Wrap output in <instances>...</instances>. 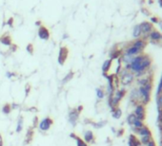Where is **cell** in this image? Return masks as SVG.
I'll use <instances>...</instances> for the list:
<instances>
[{
    "label": "cell",
    "mask_w": 162,
    "mask_h": 146,
    "mask_svg": "<svg viewBox=\"0 0 162 146\" xmlns=\"http://www.w3.org/2000/svg\"><path fill=\"white\" fill-rule=\"evenodd\" d=\"M152 66V58L148 54L141 53L134 56L130 65H126L124 68L134 73L135 77H142Z\"/></svg>",
    "instance_id": "6da1fadb"
},
{
    "label": "cell",
    "mask_w": 162,
    "mask_h": 146,
    "mask_svg": "<svg viewBox=\"0 0 162 146\" xmlns=\"http://www.w3.org/2000/svg\"><path fill=\"white\" fill-rule=\"evenodd\" d=\"M153 89V84L149 83L144 86H139L138 92L140 95V102L144 105H148L151 101V92Z\"/></svg>",
    "instance_id": "7a4b0ae2"
},
{
    "label": "cell",
    "mask_w": 162,
    "mask_h": 146,
    "mask_svg": "<svg viewBox=\"0 0 162 146\" xmlns=\"http://www.w3.org/2000/svg\"><path fill=\"white\" fill-rule=\"evenodd\" d=\"M125 95H126V89L125 88H121V89H118V90L115 91L112 96L109 97V105L110 107H111V109H112V111L115 108L117 107L119 102L124 98Z\"/></svg>",
    "instance_id": "3957f363"
},
{
    "label": "cell",
    "mask_w": 162,
    "mask_h": 146,
    "mask_svg": "<svg viewBox=\"0 0 162 146\" xmlns=\"http://www.w3.org/2000/svg\"><path fill=\"white\" fill-rule=\"evenodd\" d=\"M134 80V74L132 73L131 71H129L127 69H123L120 70V83L122 86H130Z\"/></svg>",
    "instance_id": "277c9868"
},
{
    "label": "cell",
    "mask_w": 162,
    "mask_h": 146,
    "mask_svg": "<svg viewBox=\"0 0 162 146\" xmlns=\"http://www.w3.org/2000/svg\"><path fill=\"white\" fill-rule=\"evenodd\" d=\"M134 115L136 117V119L140 120V121H144V120L146 119V107L145 105H142V103H138V105L135 106V109H134Z\"/></svg>",
    "instance_id": "5b68a950"
},
{
    "label": "cell",
    "mask_w": 162,
    "mask_h": 146,
    "mask_svg": "<svg viewBox=\"0 0 162 146\" xmlns=\"http://www.w3.org/2000/svg\"><path fill=\"white\" fill-rule=\"evenodd\" d=\"M53 123V121L52 120L51 118L47 117V118L43 119L41 121H39V123H38V128H39L40 131L42 132H46L48 130H50V128L52 127Z\"/></svg>",
    "instance_id": "8992f818"
},
{
    "label": "cell",
    "mask_w": 162,
    "mask_h": 146,
    "mask_svg": "<svg viewBox=\"0 0 162 146\" xmlns=\"http://www.w3.org/2000/svg\"><path fill=\"white\" fill-rule=\"evenodd\" d=\"M139 27L141 29V32L144 35H149L150 33L154 30V26L151 22H148V21H143L141 24H139ZM148 37V36H147Z\"/></svg>",
    "instance_id": "52a82bcc"
},
{
    "label": "cell",
    "mask_w": 162,
    "mask_h": 146,
    "mask_svg": "<svg viewBox=\"0 0 162 146\" xmlns=\"http://www.w3.org/2000/svg\"><path fill=\"white\" fill-rule=\"evenodd\" d=\"M68 55H69V50H68L67 47H60V50H59V54H58V63L59 65H61L63 66L66 62L68 58Z\"/></svg>",
    "instance_id": "ba28073f"
},
{
    "label": "cell",
    "mask_w": 162,
    "mask_h": 146,
    "mask_svg": "<svg viewBox=\"0 0 162 146\" xmlns=\"http://www.w3.org/2000/svg\"><path fill=\"white\" fill-rule=\"evenodd\" d=\"M79 113H80V110H78V108H77V109H73V110H71L70 113H69V121H70V123L72 124L73 126H76V123H77V121H78Z\"/></svg>",
    "instance_id": "9c48e42d"
},
{
    "label": "cell",
    "mask_w": 162,
    "mask_h": 146,
    "mask_svg": "<svg viewBox=\"0 0 162 146\" xmlns=\"http://www.w3.org/2000/svg\"><path fill=\"white\" fill-rule=\"evenodd\" d=\"M50 30H49L48 28H46L45 26H40L38 28V37L41 40L47 41V40L50 39Z\"/></svg>",
    "instance_id": "30bf717a"
},
{
    "label": "cell",
    "mask_w": 162,
    "mask_h": 146,
    "mask_svg": "<svg viewBox=\"0 0 162 146\" xmlns=\"http://www.w3.org/2000/svg\"><path fill=\"white\" fill-rule=\"evenodd\" d=\"M131 45L135 47L136 48H138V50H140L141 51H143L146 46H147V41H146V38H138L135 39V41L133 42Z\"/></svg>",
    "instance_id": "8fae6325"
},
{
    "label": "cell",
    "mask_w": 162,
    "mask_h": 146,
    "mask_svg": "<svg viewBox=\"0 0 162 146\" xmlns=\"http://www.w3.org/2000/svg\"><path fill=\"white\" fill-rule=\"evenodd\" d=\"M124 53H126V54H128V55H130V56L134 57V56H137V55H139V54H141L142 51H141L140 50H138V48H136L135 47H134V46L130 45L128 47H126L125 48Z\"/></svg>",
    "instance_id": "7c38bea8"
},
{
    "label": "cell",
    "mask_w": 162,
    "mask_h": 146,
    "mask_svg": "<svg viewBox=\"0 0 162 146\" xmlns=\"http://www.w3.org/2000/svg\"><path fill=\"white\" fill-rule=\"evenodd\" d=\"M148 37L150 38V40H151L153 43H154V42H159L160 40L162 39V34L158 31V30H153L150 34L148 35Z\"/></svg>",
    "instance_id": "4fadbf2b"
},
{
    "label": "cell",
    "mask_w": 162,
    "mask_h": 146,
    "mask_svg": "<svg viewBox=\"0 0 162 146\" xmlns=\"http://www.w3.org/2000/svg\"><path fill=\"white\" fill-rule=\"evenodd\" d=\"M130 100L133 102H135V103L140 102V95H139V92H138V88H134L131 91V93H130Z\"/></svg>",
    "instance_id": "5bb4252c"
},
{
    "label": "cell",
    "mask_w": 162,
    "mask_h": 146,
    "mask_svg": "<svg viewBox=\"0 0 162 146\" xmlns=\"http://www.w3.org/2000/svg\"><path fill=\"white\" fill-rule=\"evenodd\" d=\"M135 132H136V134H138L140 137H144V136H152L151 130L149 129L147 126H145V125H144L143 127H141V128H139V129H136L135 130Z\"/></svg>",
    "instance_id": "9a60e30c"
},
{
    "label": "cell",
    "mask_w": 162,
    "mask_h": 146,
    "mask_svg": "<svg viewBox=\"0 0 162 146\" xmlns=\"http://www.w3.org/2000/svg\"><path fill=\"white\" fill-rule=\"evenodd\" d=\"M152 78L150 76H142V77H140L137 79V85L139 86H146L147 84L149 83H152Z\"/></svg>",
    "instance_id": "2e32d148"
},
{
    "label": "cell",
    "mask_w": 162,
    "mask_h": 146,
    "mask_svg": "<svg viewBox=\"0 0 162 146\" xmlns=\"http://www.w3.org/2000/svg\"><path fill=\"white\" fill-rule=\"evenodd\" d=\"M94 140H95V135H94V133H92L91 130H87L86 132L84 133L83 141H85L86 143H89V142H92Z\"/></svg>",
    "instance_id": "e0dca14e"
},
{
    "label": "cell",
    "mask_w": 162,
    "mask_h": 146,
    "mask_svg": "<svg viewBox=\"0 0 162 146\" xmlns=\"http://www.w3.org/2000/svg\"><path fill=\"white\" fill-rule=\"evenodd\" d=\"M112 63H113V60H111V59H108V60H106L103 63V65H102V72H103V75L107 74L109 72L110 68L112 66Z\"/></svg>",
    "instance_id": "ac0fdd59"
},
{
    "label": "cell",
    "mask_w": 162,
    "mask_h": 146,
    "mask_svg": "<svg viewBox=\"0 0 162 146\" xmlns=\"http://www.w3.org/2000/svg\"><path fill=\"white\" fill-rule=\"evenodd\" d=\"M140 141L134 135H130L129 137V146H140Z\"/></svg>",
    "instance_id": "d6986e66"
},
{
    "label": "cell",
    "mask_w": 162,
    "mask_h": 146,
    "mask_svg": "<svg viewBox=\"0 0 162 146\" xmlns=\"http://www.w3.org/2000/svg\"><path fill=\"white\" fill-rule=\"evenodd\" d=\"M122 55V50H113L110 53V59L115 60V59H119Z\"/></svg>",
    "instance_id": "ffe728a7"
},
{
    "label": "cell",
    "mask_w": 162,
    "mask_h": 146,
    "mask_svg": "<svg viewBox=\"0 0 162 146\" xmlns=\"http://www.w3.org/2000/svg\"><path fill=\"white\" fill-rule=\"evenodd\" d=\"M141 35H142V32H141V29H140L139 25H135L134 27V30H133V37L138 39Z\"/></svg>",
    "instance_id": "44dd1931"
},
{
    "label": "cell",
    "mask_w": 162,
    "mask_h": 146,
    "mask_svg": "<svg viewBox=\"0 0 162 146\" xmlns=\"http://www.w3.org/2000/svg\"><path fill=\"white\" fill-rule=\"evenodd\" d=\"M0 42L2 43L4 46H11V36L9 35H4L2 37H0Z\"/></svg>",
    "instance_id": "7402d4cb"
},
{
    "label": "cell",
    "mask_w": 162,
    "mask_h": 146,
    "mask_svg": "<svg viewBox=\"0 0 162 146\" xmlns=\"http://www.w3.org/2000/svg\"><path fill=\"white\" fill-rule=\"evenodd\" d=\"M112 115L115 119L118 120V119H120L121 116H122V111H121V109L119 107H116L112 111Z\"/></svg>",
    "instance_id": "603a6c76"
},
{
    "label": "cell",
    "mask_w": 162,
    "mask_h": 146,
    "mask_svg": "<svg viewBox=\"0 0 162 146\" xmlns=\"http://www.w3.org/2000/svg\"><path fill=\"white\" fill-rule=\"evenodd\" d=\"M144 125H145V124H144V121H140V120H138V119H136V120L134 121V124H133V126H134V130L139 129V128L143 127V126H144Z\"/></svg>",
    "instance_id": "cb8c5ba5"
},
{
    "label": "cell",
    "mask_w": 162,
    "mask_h": 146,
    "mask_svg": "<svg viewBox=\"0 0 162 146\" xmlns=\"http://www.w3.org/2000/svg\"><path fill=\"white\" fill-rule=\"evenodd\" d=\"M73 77V71H70L68 73L64 78H63V80H62V85H65V84H67L68 82H70Z\"/></svg>",
    "instance_id": "d4e9b609"
},
{
    "label": "cell",
    "mask_w": 162,
    "mask_h": 146,
    "mask_svg": "<svg viewBox=\"0 0 162 146\" xmlns=\"http://www.w3.org/2000/svg\"><path fill=\"white\" fill-rule=\"evenodd\" d=\"M157 105L158 113L162 112V94H160L159 96L157 97Z\"/></svg>",
    "instance_id": "484cf974"
},
{
    "label": "cell",
    "mask_w": 162,
    "mask_h": 146,
    "mask_svg": "<svg viewBox=\"0 0 162 146\" xmlns=\"http://www.w3.org/2000/svg\"><path fill=\"white\" fill-rule=\"evenodd\" d=\"M95 92H96V97L97 99L102 100L105 97V91L102 89V88H96L95 89Z\"/></svg>",
    "instance_id": "4316f807"
},
{
    "label": "cell",
    "mask_w": 162,
    "mask_h": 146,
    "mask_svg": "<svg viewBox=\"0 0 162 146\" xmlns=\"http://www.w3.org/2000/svg\"><path fill=\"white\" fill-rule=\"evenodd\" d=\"M151 140H152V136H144V137H141V138H140V143L143 144V145H147Z\"/></svg>",
    "instance_id": "83f0119b"
},
{
    "label": "cell",
    "mask_w": 162,
    "mask_h": 146,
    "mask_svg": "<svg viewBox=\"0 0 162 146\" xmlns=\"http://www.w3.org/2000/svg\"><path fill=\"white\" fill-rule=\"evenodd\" d=\"M135 120H136V117H135V115H134V113H131L127 117V122H128L130 125H133Z\"/></svg>",
    "instance_id": "f1b7e54d"
},
{
    "label": "cell",
    "mask_w": 162,
    "mask_h": 146,
    "mask_svg": "<svg viewBox=\"0 0 162 146\" xmlns=\"http://www.w3.org/2000/svg\"><path fill=\"white\" fill-rule=\"evenodd\" d=\"M23 129V118L22 117H20L18 119V121H17V127H16V132L17 133H20L22 131Z\"/></svg>",
    "instance_id": "f546056e"
},
{
    "label": "cell",
    "mask_w": 162,
    "mask_h": 146,
    "mask_svg": "<svg viewBox=\"0 0 162 146\" xmlns=\"http://www.w3.org/2000/svg\"><path fill=\"white\" fill-rule=\"evenodd\" d=\"M11 110V105H9V103H6V105L2 107V112L4 114H6V115L10 114Z\"/></svg>",
    "instance_id": "4dcf8cb0"
},
{
    "label": "cell",
    "mask_w": 162,
    "mask_h": 146,
    "mask_svg": "<svg viewBox=\"0 0 162 146\" xmlns=\"http://www.w3.org/2000/svg\"><path fill=\"white\" fill-rule=\"evenodd\" d=\"M76 141L77 146H88V144H87L82 138H79V137H76Z\"/></svg>",
    "instance_id": "1f68e13d"
},
{
    "label": "cell",
    "mask_w": 162,
    "mask_h": 146,
    "mask_svg": "<svg viewBox=\"0 0 162 146\" xmlns=\"http://www.w3.org/2000/svg\"><path fill=\"white\" fill-rule=\"evenodd\" d=\"M106 123H107L106 121H99V122H96V123L94 122V123H92V126L95 127V128H97L98 129V128H102V127H103Z\"/></svg>",
    "instance_id": "d6a6232c"
},
{
    "label": "cell",
    "mask_w": 162,
    "mask_h": 146,
    "mask_svg": "<svg viewBox=\"0 0 162 146\" xmlns=\"http://www.w3.org/2000/svg\"><path fill=\"white\" fill-rule=\"evenodd\" d=\"M160 94H162V75H161V77H160L159 85H158V86H157V97L159 96Z\"/></svg>",
    "instance_id": "836d02e7"
},
{
    "label": "cell",
    "mask_w": 162,
    "mask_h": 146,
    "mask_svg": "<svg viewBox=\"0 0 162 146\" xmlns=\"http://www.w3.org/2000/svg\"><path fill=\"white\" fill-rule=\"evenodd\" d=\"M150 20H151L152 24H158V22L160 21L159 18L157 17V16H151V19Z\"/></svg>",
    "instance_id": "e575fe53"
},
{
    "label": "cell",
    "mask_w": 162,
    "mask_h": 146,
    "mask_svg": "<svg viewBox=\"0 0 162 146\" xmlns=\"http://www.w3.org/2000/svg\"><path fill=\"white\" fill-rule=\"evenodd\" d=\"M27 51H28L30 54H33V53H34V46H33V44H29L28 46H27Z\"/></svg>",
    "instance_id": "d590c367"
},
{
    "label": "cell",
    "mask_w": 162,
    "mask_h": 146,
    "mask_svg": "<svg viewBox=\"0 0 162 146\" xmlns=\"http://www.w3.org/2000/svg\"><path fill=\"white\" fill-rule=\"evenodd\" d=\"M7 25H9L11 28L14 27V18H13V17H10V18L8 19V21H7Z\"/></svg>",
    "instance_id": "8d00e7d4"
},
{
    "label": "cell",
    "mask_w": 162,
    "mask_h": 146,
    "mask_svg": "<svg viewBox=\"0 0 162 146\" xmlns=\"http://www.w3.org/2000/svg\"><path fill=\"white\" fill-rule=\"evenodd\" d=\"M141 12H142L144 15H146V16H149V15H150V11H149L146 8H142V9H141Z\"/></svg>",
    "instance_id": "74e56055"
},
{
    "label": "cell",
    "mask_w": 162,
    "mask_h": 146,
    "mask_svg": "<svg viewBox=\"0 0 162 146\" xmlns=\"http://www.w3.org/2000/svg\"><path fill=\"white\" fill-rule=\"evenodd\" d=\"M146 146H157V143H155V141H154V140L152 138L151 141H149V143L147 144V145H146Z\"/></svg>",
    "instance_id": "f35d334b"
},
{
    "label": "cell",
    "mask_w": 162,
    "mask_h": 146,
    "mask_svg": "<svg viewBox=\"0 0 162 146\" xmlns=\"http://www.w3.org/2000/svg\"><path fill=\"white\" fill-rule=\"evenodd\" d=\"M15 74H14V73H11V72H7L6 73V77L7 78H13Z\"/></svg>",
    "instance_id": "ab89813d"
},
{
    "label": "cell",
    "mask_w": 162,
    "mask_h": 146,
    "mask_svg": "<svg viewBox=\"0 0 162 146\" xmlns=\"http://www.w3.org/2000/svg\"><path fill=\"white\" fill-rule=\"evenodd\" d=\"M35 26H37V27L39 28L40 26H42V22L40 21V20H37L36 22H35Z\"/></svg>",
    "instance_id": "60d3db41"
},
{
    "label": "cell",
    "mask_w": 162,
    "mask_h": 146,
    "mask_svg": "<svg viewBox=\"0 0 162 146\" xmlns=\"http://www.w3.org/2000/svg\"><path fill=\"white\" fill-rule=\"evenodd\" d=\"M158 26H159L160 30H162V21H159V22H158Z\"/></svg>",
    "instance_id": "b9f144b4"
},
{
    "label": "cell",
    "mask_w": 162,
    "mask_h": 146,
    "mask_svg": "<svg viewBox=\"0 0 162 146\" xmlns=\"http://www.w3.org/2000/svg\"><path fill=\"white\" fill-rule=\"evenodd\" d=\"M158 5L160 8H162V0H158Z\"/></svg>",
    "instance_id": "7bdbcfd3"
},
{
    "label": "cell",
    "mask_w": 162,
    "mask_h": 146,
    "mask_svg": "<svg viewBox=\"0 0 162 146\" xmlns=\"http://www.w3.org/2000/svg\"><path fill=\"white\" fill-rule=\"evenodd\" d=\"M159 128H160V130H161V132H162V122H159Z\"/></svg>",
    "instance_id": "ee69618b"
},
{
    "label": "cell",
    "mask_w": 162,
    "mask_h": 146,
    "mask_svg": "<svg viewBox=\"0 0 162 146\" xmlns=\"http://www.w3.org/2000/svg\"><path fill=\"white\" fill-rule=\"evenodd\" d=\"M66 38H68V34H64L63 35V39H66Z\"/></svg>",
    "instance_id": "f6af8a7d"
},
{
    "label": "cell",
    "mask_w": 162,
    "mask_h": 146,
    "mask_svg": "<svg viewBox=\"0 0 162 146\" xmlns=\"http://www.w3.org/2000/svg\"><path fill=\"white\" fill-rule=\"evenodd\" d=\"M154 3V0H149V4H153Z\"/></svg>",
    "instance_id": "bcb514c9"
}]
</instances>
